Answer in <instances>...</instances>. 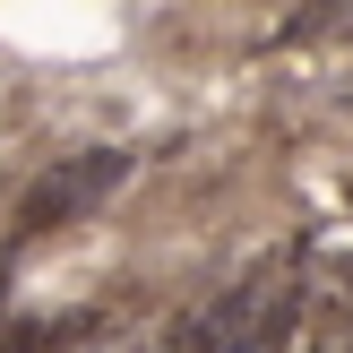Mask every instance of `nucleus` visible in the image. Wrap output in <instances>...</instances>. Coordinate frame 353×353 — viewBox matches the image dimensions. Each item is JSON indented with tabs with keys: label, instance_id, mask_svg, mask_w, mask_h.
I'll list each match as a JSON object with an SVG mask.
<instances>
[{
	"label": "nucleus",
	"instance_id": "1",
	"mask_svg": "<svg viewBox=\"0 0 353 353\" xmlns=\"http://www.w3.org/2000/svg\"><path fill=\"white\" fill-rule=\"evenodd\" d=\"M121 172H130V155H78V164H52L43 181H34V199H26V216H17V233H43V224L86 216L95 199H112V190H121Z\"/></svg>",
	"mask_w": 353,
	"mask_h": 353
}]
</instances>
